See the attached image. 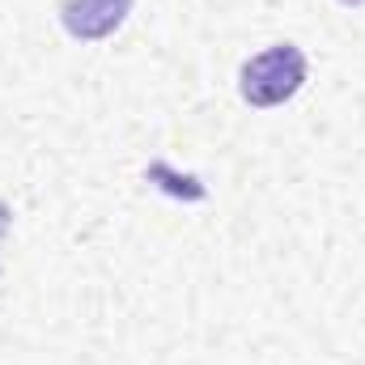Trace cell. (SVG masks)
<instances>
[{"mask_svg": "<svg viewBox=\"0 0 365 365\" xmlns=\"http://www.w3.org/2000/svg\"><path fill=\"white\" fill-rule=\"evenodd\" d=\"M306 86V51L293 43H276L268 51L251 56L238 73V93L251 106H280Z\"/></svg>", "mask_w": 365, "mask_h": 365, "instance_id": "1", "label": "cell"}, {"mask_svg": "<svg viewBox=\"0 0 365 365\" xmlns=\"http://www.w3.org/2000/svg\"><path fill=\"white\" fill-rule=\"evenodd\" d=\"M132 13V0H60V26L81 38L98 43L106 34H115Z\"/></svg>", "mask_w": 365, "mask_h": 365, "instance_id": "2", "label": "cell"}, {"mask_svg": "<svg viewBox=\"0 0 365 365\" xmlns=\"http://www.w3.org/2000/svg\"><path fill=\"white\" fill-rule=\"evenodd\" d=\"M9 225H13V212H9V204L0 200V242H4V234H9Z\"/></svg>", "mask_w": 365, "mask_h": 365, "instance_id": "3", "label": "cell"}, {"mask_svg": "<svg viewBox=\"0 0 365 365\" xmlns=\"http://www.w3.org/2000/svg\"><path fill=\"white\" fill-rule=\"evenodd\" d=\"M340 4H365V0H340Z\"/></svg>", "mask_w": 365, "mask_h": 365, "instance_id": "4", "label": "cell"}]
</instances>
